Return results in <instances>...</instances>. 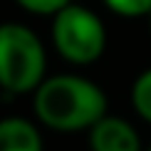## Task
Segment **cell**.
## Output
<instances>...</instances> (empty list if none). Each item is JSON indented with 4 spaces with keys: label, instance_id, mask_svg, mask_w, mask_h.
Returning <instances> with one entry per match:
<instances>
[{
    "label": "cell",
    "instance_id": "cell-1",
    "mask_svg": "<svg viewBox=\"0 0 151 151\" xmlns=\"http://www.w3.org/2000/svg\"><path fill=\"white\" fill-rule=\"evenodd\" d=\"M106 94L82 74H52L32 94V111L42 127L60 134L89 131L106 116Z\"/></svg>",
    "mask_w": 151,
    "mask_h": 151
},
{
    "label": "cell",
    "instance_id": "cell-8",
    "mask_svg": "<svg viewBox=\"0 0 151 151\" xmlns=\"http://www.w3.org/2000/svg\"><path fill=\"white\" fill-rule=\"evenodd\" d=\"M17 5L25 10V12H32V15H45V17H52L55 12H60L62 8L72 5L74 0H15Z\"/></svg>",
    "mask_w": 151,
    "mask_h": 151
},
{
    "label": "cell",
    "instance_id": "cell-5",
    "mask_svg": "<svg viewBox=\"0 0 151 151\" xmlns=\"http://www.w3.org/2000/svg\"><path fill=\"white\" fill-rule=\"evenodd\" d=\"M0 151H45L37 124L25 116L0 119Z\"/></svg>",
    "mask_w": 151,
    "mask_h": 151
},
{
    "label": "cell",
    "instance_id": "cell-4",
    "mask_svg": "<svg viewBox=\"0 0 151 151\" xmlns=\"http://www.w3.org/2000/svg\"><path fill=\"white\" fill-rule=\"evenodd\" d=\"M89 151H144L141 136L131 122L106 114L87 131Z\"/></svg>",
    "mask_w": 151,
    "mask_h": 151
},
{
    "label": "cell",
    "instance_id": "cell-7",
    "mask_svg": "<svg viewBox=\"0 0 151 151\" xmlns=\"http://www.w3.org/2000/svg\"><path fill=\"white\" fill-rule=\"evenodd\" d=\"M104 8L119 17H151V0H102Z\"/></svg>",
    "mask_w": 151,
    "mask_h": 151
},
{
    "label": "cell",
    "instance_id": "cell-3",
    "mask_svg": "<svg viewBox=\"0 0 151 151\" xmlns=\"http://www.w3.org/2000/svg\"><path fill=\"white\" fill-rule=\"evenodd\" d=\"M50 40L55 52L77 67L94 65L106 50V27L87 5L72 3L52 15Z\"/></svg>",
    "mask_w": 151,
    "mask_h": 151
},
{
    "label": "cell",
    "instance_id": "cell-6",
    "mask_svg": "<svg viewBox=\"0 0 151 151\" xmlns=\"http://www.w3.org/2000/svg\"><path fill=\"white\" fill-rule=\"evenodd\" d=\"M129 99H131V106H134L136 116L144 119L146 124H151V67L144 70L139 77L134 79Z\"/></svg>",
    "mask_w": 151,
    "mask_h": 151
},
{
    "label": "cell",
    "instance_id": "cell-10",
    "mask_svg": "<svg viewBox=\"0 0 151 151\" xmlns=\"http://www.w3.org/2000/svg\"><path fill=\"white\" fill-rule=\"evenodd\" d=\"M144 151H151V146H149V149H144Z\"/></svg>",
    "mask_w": 151,
    "mask_h": 151
},
{
    "label": "cell",
    "instance_id": "cell-9",
    "mask_svg": "<svg viewBox=\"0 0 151 151\" xmlns=\"http://www.w3.org/2000/svg\"><path fill=\"white\" fill-rule=\"evenodd\" d=\"M149 32H151V17H149Z\"/></svg>",
    "mask_w": 151,
    "mask_h": 151
},
{
    "label": "cell",
    "instance_id": "cell-2",
    "mask_svg": "<svg viewBox=\"0 0 151 151\" xmlns=\"http://www.w3.org/2000/svg\"><path fill=\"white\" fill-rule=\"evenodd\" d=\"M47 79V52L40 35L22 22H0V89L35 94Z\"/></svg>",
    "mask_w": 151,
    "mask_h": 151
}]
</instances>
